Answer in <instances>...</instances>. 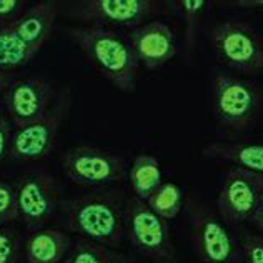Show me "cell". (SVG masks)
Returning <instances> with one entry per match:
<instances>
[{
    "instance_id": "5b68a950",
    "label": "cell",
    "mask_w": 263,
    "mask_h": 263,
    "mask_svg": "<svg viewBox=\"0 0 263 263\" xmlns=\"http://www.w3.org/2000/svg\"><path fill=\"white\" fill-rule=\"evenodd\" d=\"M72 90L65 87L55 97L48 112L30 125L17 128L10 140V157L18 162H37L52 152L62 123L72 108Z\"/></svg>"
},
{
    "instance_id": "e0dca14e",
    "label": "cell",
    "mask_w": 263,
    "mask_h": 263,
    "mask_svg": "<svg viewBox=\"0 0 263 263\" xmlns=\"http://www.w3.org/2000/svg\"><path fill=\"white\" fill-rule=\"evenodd\" d=\"M128 180L134 190L135 197L147 202L148 197L154 193L162 183V170L160 163L148 154L137 155L135 160L132 162V167L128 172Z\"/></svg>"
},
{
    "instance_id": "9c48e42d",
    "label": "cell",
    "mask_w": 263,
    "mask_h": 263,
    "mask_svg": "<svg viewBox=\"0 0 263 263\" xmlns=\"http://www.w3.org/2000/svg\"><path fill=\"white\" fill-rule=\"evenodd\" d=\"M263 198V175L243 168L228 170L221 180L217 209L228 225H238L253 217Z\"/></svg>"
},
{
    "instance_id": "52a82bcc",
    "label": "cell",
    "mask_w": 263,
    "mask_h": 263,
    "mask_svg": "<svg viewBox=\"0 0 263 263\" xmlns=\"http://www.w3.org/2000/svg\"><path fill=\"white\" fill-rule=\"evenodd\" d=\"M213 108L221 127L240 134L257 120L260 93L252 82L218 72L213 79Z\"/></svg>"
},
{
    "instance_id": "ba28073f",
    "label": "cell",
    "mask_w": 263,
    "mask_h": 263,
    "mask_svg": "<svg viewBox=\"0 0 263 263\" xmlns=\"http://www.w3.org/2000/svg\"><path fill=\"white\" fill-rule=\"evenodd\" d=\"M62 168L73 183L92 186L120 183L127 175V163L122 157L88 145L67 150L62 157Z\"/></svg>"
},
{
    "instance_id": "83f0119b",
    "label": "cell",
    "mask_w": 263,
    "mask_h": 263,
    "mask_svg": "<svg viewBox=\"0 0 263 263\" xmlns=\"http://www.w3.org/2000/svg\"><path fill=\"white\" fill-rule=\"evenodd\" d=\"M235 5L241 9H263V0H238Z\"/></svg>"
},
{
    "instance_id": "484cf974",
    "label": "cell",
    "mask_w": 263,
    "mask_h": 263,
    "mask_svg": "<svg viewBox=\"0 0 263 263\" xmlns=\"http://www.w3.org/2000/svg\"><path fill=\"white\" fill-rule=\"evenodd\" d=\"M12 140V127L7 117L0 115V163H2L7 152H10Z\"/></svg>"
},
{
    "instance_id": "277c9868",
    "label": "cell",
    "mask_w": 263,
    "mask_h": 263,
    "mask_svg": "<svg viewBox=\"0 0 263 263\" xmlns=\"http://www.w3.org/2000/svg\"><path fill=\"white\" fill-rule=\"evenodd\" d=\"M160 13H163V5L154 0H85L68 9V15L87 27L112 30H134Z\"/></svg>"
},
{
    "instance_id": "7a4b0ae2",
    "label": "cell",
    "mask_w": 263,
    "mask_h": 263,
    "mask_svg": "<svg viewBox=\"0 0 263 263\" xmlns=\"http://www.w3.org/2000/svg\"><path fill=\"white\" fill-rule=\"evenodd\" d=\"M68 35L80 48L92 67L117 90L134 93L138 77V60L128 37L102 27H72Z\"/></svg>"
},
{
    "instance_id": "9a60e30c",
    "label": "cell",
    "mask_w": 263,
    "mask_h": 263,
    "mask_svg": "<svg viewBox=\"0 0 263 263\" xmlns=\"http://www.w3.org/2000/svg\"><path fill=\"white\" fill-rule=\"evenodd\" d=\"M72 250V240L65 232L40 228L25 241V257L29 263H59Z\"/></svg>"
},
{
    "instance_id": "4316f807",
    "label": "cell",
    "mask_w": 263,
    "mask_h": 263,
    "mask_svg": "<svg viewBox=\"0 0 263 263\" xmlns=\"http://www.w3.org/2000/svg\"><path fill=\"white\" fill-rule=\"evenodd\" d=\"M250 221L255 225V228H257V230H260L263 233V198L260 200V203L257 206V210H255L253 217L250 218Z\"/></svg>"
},
{
    "instance_id": "7402d4cb",
    "label": "cell",
    "mask_w": 263,
    "mask_h": 263,
    "mask_svg": "<svg viewBox=\"0 0 263 263\" xmlns=\"http://www.w3.org/2000/svg\"><path fill=\"white\" fill-rule=\"evenodd\" d=\"M20 218L17 203V189L10 183L0 182V227Z\"/></svg>"
},
{
    "instance_id": "ac0fdd59",
    "label": "cell",
    "mask_w": 263,
    "mask_h": 263,
    "mask_svg": "<svg viewBox=\"0 0 263 263\" xmlns=\"http://www.w3.org/2000/svg\"><path fill=\"white\" fill-rule=\"evenodd\" d=\"M37 52H33L29 45H25L10 27L0 29V70H10L27 65L35 57Z\"/></svg>"
},
{
    "instance_id": "603a6c76",
    "label": "cell",
    "mask_w": 263,
    "mask_h": 263,
    "mask_svg": "<svg viewBox=\"0 0 263 263\" xmlns=\"http://www.w3.org/2000/svg\"><path fill=\"white\" fill-rule=\"evenodd\" d=\"M20 240L13 228L0 227V263H17Z\"/></svg>"
},
{
    "instance_id": "30bf717a",
    "label": "cell",
    "mask_w": 263,
    "mask_h": 263,
    "mask_svg": "<svg viewBox=\"0 0 263 263\" xmlns=\"http://www.w3.org/2000/svg\"><path fill=\"white\" fill-rule=\"evenodd\" d=\"M192 241L202 263H233L238 247L228 232L225 221L203 206H192Z\"/></svg>"
},
{
    "instance_id": "5bb4252c",
    "label": "cell",
    "mask_w": 263,
    "mask_h": 263,
    "mask_svg": "<svg viewBox=\"0 0 263 263\" xmlns=\"http://www.w3.org/2000/svg\"><path fill=\"white\" fill-rule=\"evenodd\" d=\"M57 12V2H50V0L39 2L27 9L9 27L25 45H29L33 52L39 53V50L52 35Z\"/></svg>"
},
{
    "instance_id": "d4e9b609",
    "label": "cell",
    "mask_w": 263,
    "mask_h": 263,
    "mask_svg": "<svg viewBox=\"0 0 263 263\" xmlns=\"http://www.w3.org/2000/svg\"><path fill=\"white\" fill-rule=\"evenodd\" d=\"M241 253L247 263H263V235H247L241 240Z\"/></svg>"
},
{
    "instance_id": "d6986e66",
    "label": "cell",
    "mask_w": 263,
    "mask_h": 263,
    "mask_svg": "<svg viewBox=\"0 0 263 263\" xmlns=\"http://www.w3.org/2000/svg\"><path fill=\"white\" fill-rule=\"evenodd\" d=\"M145 203L158 217H162L163 220H172L178 217V213L183 209V192L174 182H162Z\"/></svg>"
},
{
    "instance_id": "cb8c5ba5",
    "label": "cell",
    "mask_w": 263,
    "mask_h": 263,
    "mask_svg": "<svg viewBox=\"0 0 263 263\" xmlns=\"http://www.w3.org/2000/svg\"><path fill=\"white\" fill-rule=\"evenodd\" d=\"M27 10L24 0H0V29L12 25Z\"/></svg>"
},
{
    "instance_id": "8992f818",
    "label": "cell",
    "mask_w": 263,
    "mask_h": 263,
    "mask_svg": "<svg viewBox=\"0 0 263 263\" xmlns=\"http://www.w3.org/2000/svg\"><path fill=\"white\" fill-rule=\"evenodd\" d=\"M127 237L143 257L157 263H177L167 220L158 217L143 200L132 197L125 206Z\"/></svg>"
},
{
    "instance_id": "8fae6325",
    "label": "cell",
    "mask_w": 263,
    "mask_h": 263,
    "mask_svg": "<svg viewBox=\"0 0 263 263\" xmlns=\"http://www.w3.org/2000/svg\"><path fill=\"white\" fill-rule=\"evenodd\" d=\"M17 203L20 218L30 232L44 228L59 205V183L45 172H32L18 182Z\"/></svg>"
},
{
    "instance_id": "7c38bea8",
    "label": "cell",
    "mask_w": 263,
    "mask_h": 263,
    "mask_svg": "<svg viewBox=\"0 0 263 263\" xmlns=\"http://www.w3.org/2000/svg\"><path fill=\"white\" fill-rule=\"evenodd\" d=\"M53 100V85L40 77L13 80L4 92V105L17 128L42 119L52 107Z\"/></svg>"
},
{
    "instance_id": "f1b7e54d",
    "label": "cell",
    "mask_w": 263,
    "mask_h": 263,
    "mask_svg": "<svg viewBox=\"0 0 263 263\" xmlns=\"http://www.w3.org/2000/svg\"><path fill=\"white\" fill-rule=\"evenodd\" d=\"M12 77L7 72H4V70H0V93L4 95V92L7 88L10 87V84H12Z\"/></svg>"
},
{
    "instance_id": "2e32d148",
    "label": "cell",
    "mask_w": 263,
    "mask_h": 263,
    "mask_svg": "<svg viewBox=\"0 0 263 263\" xmlns=\"http://www.w3.org/2000/svg\"><path fill=\"white\" fill-rule=\"evenodd\" d=\"M203 155L263 175V142H215L206 145Z\"/></svg>"
},
{
    "instance_id": "3957f363",
    "label": "cell",
    "mask_w": 263,
    "mask_h": 263,
    "mask_svg": "<svg viewBox=\"0 0 263 263\" xmlns=\"http://www.w3.org/2000/svg\"><path fill=\"white\" fill-rule=\"evenodd\" d=\"M210 39L218 60L232 70L247 75L263 73V39L253 27L237 20H220Z\"/></svg>"
},
{
    "instance_id": "4fadbf2b",
    "label": "cell",
    "mask_w": 263,
    "mask_h": 263,
    "mask_svg": "<svg viewBox=\"0 0 263 263\" xmlns=\"http://www.w3.org/2000/svg\"><path fill=\"white\" fill-rule=\"evenodd\" d=\"M128 42L138 64L147 70H158L165 67L178 52L174 30L162 20H150L130 30Z\"/></svg>"
},
{
    "instance_id": "44dd1931",
    "label": "cell",
    "mask_w": 263,
    "mask_h": 263,
    "mask_svg": "<svg viewBox=\"0 0 263 263\" xmlns=\"http://www.w3.org/2000/svg\"><path fill=\"white\" fill-rule=\"evenodd\" d=\"M210 2H203V0H180V2H174V7L182 15L185 22V45L189 50H192L195 45L197 33L202 24L203 15L206 12V7H210Z\"/></svg>"
},
{
    "instance_id": "6da1fadb",
    "label": "cell",
    "mask_w": 263,
    "mask_h": 263,
    "mask_svg": "<svg viewBox=\"0 0 263 263\" xmlns=\"http://www.w3.org/2000/svg\"><path fill=\"white\" fill-rule=\"evenodd\" d=\"M64 217L68 230L108 248H119L125 232V206L120 190H97L67 200Z\"/></svg>"
},
{
    "instance_id": "ffe728a7",
    "label": "cell",
    "mask_w": 263,
    "mask_h": 263,
    "mask_svg": "<svg viewBox=\"0 0 263 263\" xmlns=\"http://www.w3.org/2000/svg\"><path fill=\"white\" fill-rule=\"evenodd\" d=\"M65 263H125V258L112 248L85 238H79L75 245H72Z\"/></svg>"
}]
</instances>
